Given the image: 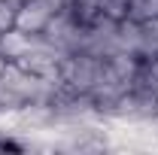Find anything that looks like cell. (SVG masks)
I'll use <instances>...</instances> for the list:
<instances>
[{"label": "cell", "mask_w": 158, "mask_h": 155, "mask_svg": "<svg viewBox=\"0 0 158 155\" xmlns=\"http://www.w3.org/2000/svg\"><path fill=\"white\" fill-rule=\"evenodd\" d=\"M98 70H100V58L91 55V52H67L61 58V67H58V82L73 91V94H91V85L98 79Z\"/></svg>", "instance_id": "6da1fadb"}, {"label": "cell", "mask_w": 158, "mask_h": 155, "mask_svg": "<svg viewBox=\"0 0 158 155\" xmlns=\"http://www.w3.org/2000/svg\"><path fill=\"white\" fill-rule=\"evenodd\" d=\"M55 12L58 6L52 0H24L15 9V27H21L24 34H43Z\"/></svg>", "instance_id": "7a4b0ae2"}, {"label": "cell", "mask_w": 158, "mask_h": 155, "mask_svg": "<svg viewBox=\"0 0 158 155\" xmlns=\"http://www.w3.org/2000/svg\"><path fill=\"white\" fill-rule=\"evenodd\" d=\"M34 40H37V34H24L21 27H9V31H3V34H0V58H6V61L24 58L27 49L34 46Z\"/></svg>", "instance_id": "3957f363"}, {"label": "cell", "mask_w": 158, "mask_h": 155, "mask_svg": "<svg viewBox=\"0 0 158 155\" xmlns=\"http://www.w3.org/2000/svg\"><path fill=\"white\" fill-rule=\"evenodd\" d=\"M67 9H70V15L76 19L79 27H94V24H100V21H106L103 0H73Z\"/></svg>", "instance_id": "277c9868"}, {"label": "cell", "mask_w": 158, "mask_h": 155, "mask_svg": "<svg viewBox=\"0 0 158 155\" xmlns=\"http://www.w3.org/2000/svg\"><path fill=\"white\" fill-rule=\"evenodd\" d=\"M134 21H146V19H158V0H137V6L131 9Z\"/></svg>", "instance_id": "5b68a950"}, {"label": "cell", "mask_w": 158, "mask_h": 155, "mask_svg": "<svg viewBox=\"0 0 158 155\" xmlns=\"http://www.w3.org/2000/svg\"><path fill=\"white\" fill-rule=\"evenodd\" d=\"M9 27H15V6L9 0H0V34Z\"/></svg>", "instance_id": "8992f818"}, {"label": "cell", "mask_w": 158, "mask_h": 155, "mask_svg": "<svg viewBox=\"0 0 158 155\" xmlns=\"http://www.w3.org/2000/svg\"><path fill=\"white\" fill-rule=\"evenodd\" d=\"M9 3H12V6H15V9H19L21 3H24V0H9Z\"/></svg>", "instance_id": "52a82bcc"}]
</instances>
